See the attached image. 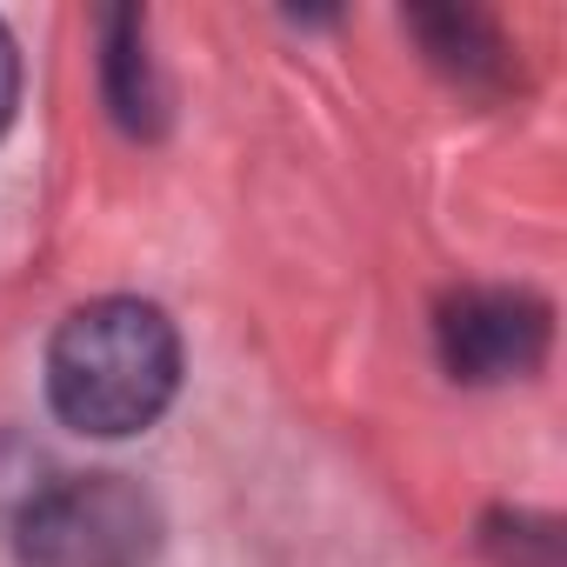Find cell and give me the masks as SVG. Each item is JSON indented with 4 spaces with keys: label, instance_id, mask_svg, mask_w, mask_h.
<instances>
[{
    "label": "cell",
    "instance_id": "1",
    "mask_svg": "<svg viewBox=\"0 0 567 567\" xmlns=\"http://www.w3.org/2000/svg\"><path fill=\"white\" fill-rule=\"evenodd\" d=\"M181 388V334L154 301L107 295L61 321L48 348L54 414L94 441H127L167 414Z\"/></svg>",
    "mask_w": 567,
    "mask_h": 567
},
{
    "label": "cell",
    "instance_id": "3",
    "mask_svg": "<svg viewBox=\"0 0 567 567\" xmlns=\"http://www.w3.org/2000/svg\"><path fill=\"white\" fill-rule=\"evenodd\" d=\"M434 341H441V368L467 388L520 381L547 354V308L520 288H461L441 301Z\"/></svg>",
    "mask_w": 567,
    "mask_h": 567
},
{
    "label": "cell",
    "instance_id": "4",
    "mask_svg": "<svg viewBox=\"0 0 567 567\" xmlns=\"http://www.w3.org/2000/svg\"><path fill=\"white\" fill-rule=\"evenodd\" d=\"M101 87H107L114 121L134 141L161 134V81H154V61H147V21L134 8H114L101 21Z\"/></svg>",
    "mask_w": 567,
    "mask_h": 567
},
{
    "label": "cell",
    "instance_id": "2",
    "mask_svg": "<svg viewBox=\"0 0 567 567\" xmlns=\"http://www.w3.org/2000/svg\"><path fill=\"white\" fill-rule=\"evenodd\" d=\"M14 547L28 567H147L161 554V507L127 474H61L21 507Z\"/></svg>",
    "mask_w": 567,
    "mask_h": 567
},
{
    "label": "cell",
    "instance_id": "5",
    "mask_svg": "<svg viewBox=\"0 0 567 567\" xmlns=\"http://www.w3.org/2000/svg\"><path fill=\"white\" fill-rule=\"evenodd\" d=\"M414 34H421L427 61L441 74H454L461 87H507V74H514L501 28L487 14H474V8H421Z\"/></svg>",
    "mask_w": 567,
    "mask_h": 567
},
{
    "label": "cell",
    "instance_id": "6",
    "mask_svg": "<svg viewBox=\"0 0 567 567\" xmlns=\"http://www.w3.org/2000/svg\"><path fill=\"white\" fill-rule=\"evenodd\" d=\"M14 107H21V54H14V34L0 28V134L14 127Z\"/></svg>",
    "mask_w": 567,
    "mask_h": 567
}]
</instances>
